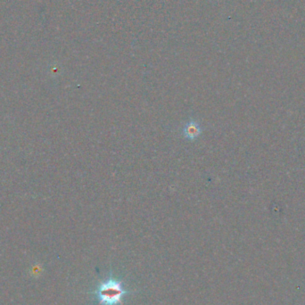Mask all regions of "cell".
Segmentation results:
<instances>
[{"instance_id":"cell-2","label":"cell","mask_w":305,"mask_h":305,"mask_svg":"<svg viewBox=\"0 0 305 305\" xmlns=\"http://www.w3.org/2000/svg\"><path fill=\"white\" fill-rule=\"evenodd\" d=\"M183 133L187 139H196L201 133V128L196 122H189L184 128Z\"/></svg>"},{"instance_id":"cell-1","label":"cell","mask_w":305,"mask_h":305,"mask_svg":"<svg viewBox=\"0 0 305 305\" xmlns=\"http://www.w3.org/2000/svg\"><path fill=\"white\" fill-rule=\"evenodd\" d=\"M128 293L122 287V282L108 279L100 284L96 289V297L100 305H123L122 297Z\"/></svg>"}]
</instances>
